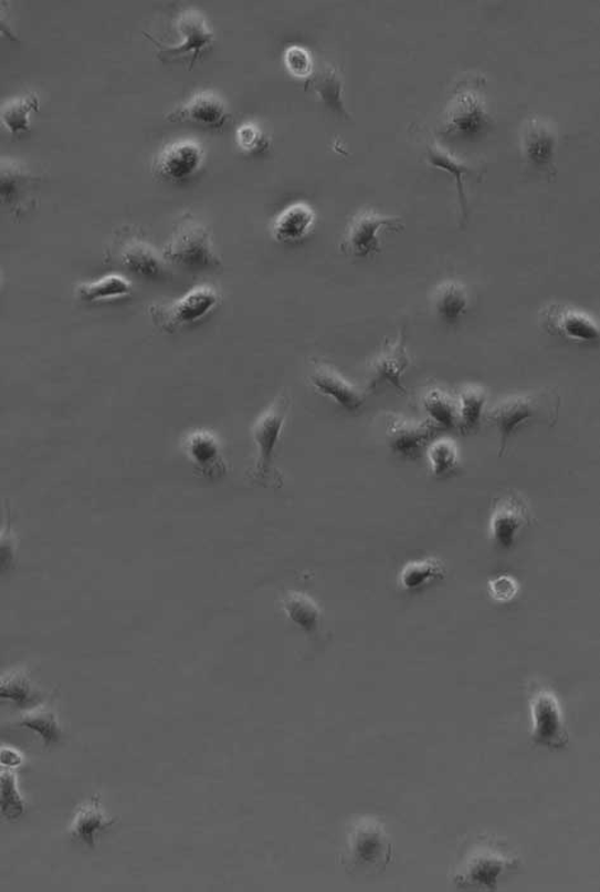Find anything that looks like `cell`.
Returning <instances> with one entry per match:
<instances>
[{
  "mask_svg": "<svg viewBox=\"0 0 600 892\" xmlns=\"http://www.w3.org/2000/svg\"><path fill=\"white\" fill-rule=\"evenodd\" d=\"M560 407L561 397L555 390L513 394L496 403L488 414V419L501 434L499 457L507 448L512 435L520 426L529 423H544L552 426L559 418Z\"/></svg>",
  "mask_w": 600,
  "mask_h": 892,
  "instance_id": "obj_1",
  "label": "cell"
},
{
  "mask_svg": "<svg viewBox=\"0 0 600 892\" xmlns=\"http://www.w3.org/2000/svg\"><path fill=\"white\" fill-rule=\"evenodd\" d=\"M162 257L166 262L190 271L213 270L221 266L209 229L190 216L178 222Z\"/></svg>",
  "mask_w": 600,
  "mask_h": 892,
  "instance_id": "obj_2",
  "label": "cell"
},
{
  "mask_svg": "<svg viewBox=\"0 0 600 892\" xmlns=\"http://www.w3.org/2000/svg\"><path fill=\"white\" fill-rule=\"evenodd\" d=\"M483 83H464L454 91L444 111L443 131L460 139L475 141L491 128L492 118L483 93Z\"/></svg>",
  "mask_w": 600,
  "mask_h": 892,
  "instance_id": "obj_3",
  "label": "cell"
},
{
  "mask_svg": "<svg viewBox=\"0 0 600 892\" xmlns=\"http://www.w3.org/2000/svg\"><path fill=\"white\" fill-rule=\"evenodd\" d=\"M393 846L382 823L365 820L349 836L343 863L350 872L380 873L392 860Z\"/></svg>",
  "mask_w": 600,
  "mask_h": 892,
  "instance_id": "obj_4",
  "label": "cell"
},
{
  "mask_svg": "<svg viewBox=\"0 0 600 892\" xmlns=\"http://www.w3.org/2000/svg\"><path fill=\"white\" fill-rule=\"evenodd\" d=\"M404 228L401 218L383 216L373 210L358 212L343 236L340 250L356 259H371L381 252L385 234H400Z\"/></svg>",
  "mask_w": 600,
  "mask_h": 892,
  "instance_id": "obj_5",
  "label": "cell"
},
{
  "mask_svg": "<svg viewBox=\"0 0 600 892\" xmlns=\"http://www.w3.org/2000/svg\"><path fill=\"white\" fill-rule=\"evenodd\" d=\"M221 295L211 287H199L188 291L181 299L171 303L154 304L149 313L154 324L166 332H175L187 325L200 322L220 304Z\"/></svg>",
  "mask_w": 600,
  "mask_h": 892,
  "instance_id": "obj_6",
  "label": "cell"
},
{
  "mask_svg": "<svg viewBox=\"0 0 600 892\" xmlns=\"http://www.w3.org/2000/svg\"><path fill=\"white\" fill-rule=\"evenodd\" d=\"M290 406V397L286 393H282L253 426L256 459L250 477L256 483L272 478L274 453H276L282 431H284Z\"/></svg>",
  "mask_w": 600,
  "mask_h": 892,
  "instance_id": "obj_7",
  "label": "cell"
},
{
  "mask_svg": "<svg viewBox=\"0 0 600 892\" xmlns=\"http://www.w3.org/2000/svg\"><path fill=\"white\" fill-rule=\"evenodd\" d=\"M518 865L517 858L493 848H480L454 872L453 882L459 889L494 891L504 874L517 870Z\"/></svg>",
  "mask_w": 600,
  "mask_h": 892,
  "instance_id": "obj_8",
  "label": "cell"
},
{
  "mask_svg": "<svg viewBox=\"0 0 600 892\" xmlns=\"http://www.w3.org/2000/svg\"><path fill=\"white\" fill-rule=\"evenodd\" d=\"M530 715H533L530 741L534 745L550 750L568 748L570 734L560 702L552 692L539 689L530 698Z\"/></svg>",
  "mask_w": 600,
  "mask_h": 892,
  "instance_id": "obj_9",
  "label": "cell"
},
{
  "mask_svg": "<svg viewBox=\"0 0 600 892\" xmlns=\"http://www.w3.org/2000/svg\"><path fill=\"white\" fill-rule=\"evenodd\" d=\"M539 323L554 338H559L581 345H591L599 341L597 321L580 309L552 303L539 312Z\"/></svg>",
  "mask_w": 600,
  "mask_h": 892,
  "instance_id": "obj_10",
  "label": "cell"
},
{
  "mask_svg": "<svg viewBox=\"0 0 600 892\" xmlns=\"http://www.w3.org/2000/svg\"><path fill=\"white\" fill-rule=\"evenodd\" d=\"M177 30L181 33L182 41L176 46L162 45L151 34L145 33V37L158 48V56L162 62H173V60L190 56L193 63L215 40V34L203 15L193 10L185 11L178 17Z\"/></svg>",
  "mask_w": 600,
  "mask_h": 892,
  "instance_id": "obj_11",
  "label": "cell"
},
{
  "mask_svg": "<svg viewBox=\"0 0 600 892\" xmlns=\"http://www.w3.org/2000/svg\"><path fill=\"white\" fill-rule=\"evenodd\" d=\"M40 178L20 162L0 159V211L21 216L34 203Z\"/></svg>",
  "mask_w": 600,
  "mask_h": 892,
  "instance_id": "obj_12",
  "label": "cell"
},
{
  "mask_svg": "<svg viewBox=\"0 0 600 892\" xmlns=\"http://www.w3.org/2000/svg\"><path fill=\"white\" fill-rule=\"evenodd\" d=\"M520 149L530 167L556 174L557 133L548 120L534 116L523 124Z\"/></svg>",
  "mask_w": 600,
  "mask_h": 892,
  "instance_id": "obj_13",
  "label": "cell"
},
{
  "mask_svg": "<svg viewBox=\"0 0 600 892\" xmlns=\"http://www.w3.org/2000/svg\"><path fill=\"white\" fill-rule=\"evenodd\" d=\"M533 512L520 495L509 494L495 502L491 518V535L501 548L509 549L522 530L530 525Z\"/></svg>",
  "mask_w": 600,
  "mask_h": 892,
  "instance_id": "obj_14",
  "label": "cell"
},
{
  "mask_svg": "<svg viewBox=\"0 0 600 892\" xmlns=\"http://www.w3.org/2000/svg\"><path fill=\"white\" fill-rule=\"evenodd\" d=\"M383 426L391 450L404 458H415L439 432L432 422H417L397 414H386Z\"/></svg>",
  "mask_w": 600,
  "mask_h": 892,
  "instance_id": "obj_15",
  "label": "cell"
},
{
  "mask_svg": "<svg viewBox=\"0 0 600 892\" xmlns=\"http://www.w3.org/2000/svg\"><path fill=\"white\" fill-rule=\"evenodd\" d=\"M203 160L204 152L200 144L192 141L176 142L158 154L152 170L167 181L182 183L201 169Z\"/></svg>",
  "mask_w": 600,
  "mask_h": 892,
  "instance_id": "obj_16",
  "label": "cell"
},
{
  "mask_svg": "<svg viewBox=\"0 0 600 892\" xmlns=\"http://www.w3.org/2000/svg\"><path fill=\"white\" fill-rule=\"evenodd\" d=\"M404 330L398 333L393 341L386 342L370 365H368V376H370V388L375 390L381 384H389L400 393H406L402 376L410 364L407 349Z\"/></svg>",
  "mask_w": 600,
  "mask_h": 892,
  "instance_id": "obj_17",
  "label": "cell"
},
{
  "mask_svg": "<svg viewBox=\"0 0 600 892\" xmlns=\"http://www.w3.org/2000/svg\"><path fill=\"white\" fill-rule=\"evenodd\" d=\"M308 382L317 393L347 411H357L364 406L365 392L328 364L313 360Z\"/></svg>",
  "mask_w": 600,
  "mask_h": 892,
  "instance_id": "obj_18",
  "label": "cell"
},
{
  "mask_svg": "<svg viewBox=\"0 0 600 892\" xmlns=\"http://www.w3.org/2000/svg\"><path fill=\"white\" fill-rule=\"evenodd\" d=\"M230 118L228 107L215 93L200 92L167 116L170 123H191L210 128L224 127Z\"/></svg>",
  "mask_w": 600,
  "mask_h": 892,
  "instance_id": "obj_19",
  "label": "cell"
},
{
  "mask_svg": "<svg viewBox=\"0 0 600 892\" xmlns=\"http://www.w3.org/2000/svg\"><path fill=\"white\" fill-rule=\"evenodd\" d=\"M118 260L127 271L145 280H159L166 274V260L144 239L125 237L118 245Z\"/></svg>",
  "mask_w": 600,
  "mask_h": 892,
  "instance_id": "obj_20",
  "label": "cell"
},
{
  "mask_svg": "<svg viewBox=\"0 0 600 892\" xmlns=\"http://www.w3.org/2000/svg\"><path fill=\"white\" fill-rule=\"evenodd\" d=\"M316 214L310 205L296 203L280 214L272 226V235L281 243H295L303 240L315 226Z\"/></svg>",
  "mask_w": 600,
  "mask_h": 892,
  "instance_id": "obj_21",
  "label": "cell"
},
{
  "mask_svg": "<svg viewBox=\"0 0 600 892\" xmlns=\"http://www.w3.org/2000/svg\"><path fill=\"white\" fill-rule=\"evenodd\" d=\"M188 458L206 476H220L227 466L222 458L220 444L215 436L206 432H197L190 436L185 445Z\"/></svg>",
  "mask_w": 600,
  "mask_h": 892,
  "instance_id": "obj_22",
  "label": "cell"
},
{
  "mask_svg": "<svg viewBox=\"0 0 600 892\" xmlns=\"http://www.w3.org/2000/svg\"><path fill=\"white\" fill-rule=\"evenodd\" d=\"M433 304L444 322L457 323L467 312L469 290L459 281H444L434 290Z\"/></svg>",
  "mask_w": 600,
  "mask_h": 892,
  "instance_id": "obj_23",
  "label": "cell"
},
{
  "mask_svg": "<svg viewBox=\"0 0 600 892\" xmlns=\"http://www.w3.org/2000/svg\"><path fill=\"white\" fill-rule=\"evenodd\" d=\"M310 87L317 96L336 113L349 117L343 101V79L336 68L324 65L319 71L313 72L307 80L306 89Z\"/></svg>",
  "mask_w": 600,
  "mask_h": 892,
  "instance_id": "obj_24",
  "label": "cell"
},
{
  "mask_svg": "<svg viewBox=\"0 0 600 892\" xmlns=\"http://www.w3.org/2000/svg\"><path fill=\"white\" fill-rule=\"evenodd\" d=\"M133 294L131 282L119 274H108L97 281L85 282L76 288V295L83 302L97 303L103 300H113Z\"/></svg>",
  "mask_w": 600,
  "mask_h": 892,
  "instance_id": "obj_25",
  "label": "cell"
},
{
  "mask_svg": "<svg viewBox=\"0 0 600 892\" xmlns=\"http://www.w3.org/2000/svg\"><path fill=\"white\" fill-rule=\"evenodd\" d=\"M39 107L40 100L38 94L29 93L28 96L4 103V106L0 110V120L12 135L30 133V115L38 111Z\"/></svg>",
  "mask_w": 600,
  "mask_h": 892,
  "instance_id": "obj_26",
  "label": "cell"
},
{
  "mask_svg": "<svg viewBox=\"0 0 600 892\" xmlns=\"http://www.w3.org/2000/svg\"><path fill=\"white\" fill-rule=\"evenodd\" d=\"M427 159L430 165L448 172V174L452 175L453 178L456 179L462 216H464L465 221L467 219V199L464 188V176L471 174L473 169L465 165V163H462L457 160V158L451 156L448 151H444L439 144L435 143L428 145Z\"/></svg>",
  "mask_w": 600,
  "mask_h": 892,
  "instance_id": "obj_27",
  "label": "cell"
},
{
  "mask_svg": "<svg viewBox=\"0 0 600 892\" xmlns=\"http://www.w3.org/2000/svg\"><path fill=\"white\" fill-rule=\"evenodd\" d=\"M0 701H10L20 707H28L40 701L33 689L29 673L13 671L0 677Z\"/></svg>",
  "mask_w": 600,
  "mask_h": 892,
  "instance_id": "obj_28",
  "label": "cell"
},
{
  "mask_svg": "<svg viewBox=\"0 0 600 892\" xmlns=\"http://www.w3.org/2000/svg\"><path fill=\"white\" fill-rule=\"evenodd\" d=\"M423 407L431 422L439 428H451L457 425V401L442 390H430L424 394Z\"/></svg>",
  "mask_w": 600,
  "mask_h": 892,
  "instance_id": "obj_29",
  "label": "cell"
},
{
  "mask_svg": "<svg viewBox=\"0 0 600 892\" xmlns=\"http://www.w3.org/2000/svg\"><path fill=\"white\" fill-rule=\"evenodd\" d=\"M486 403V392L478 385H467L459 394L457 425L462 433H469L478 424L482 418Z\"/></svg>",
  "mask_w": 600,
  "mask_h": 892,
  "instance_id": "obj_30",
  "label": "cell"
},
{
  "mask_svg": "<svg viewBox=\"0 0 600 892\" xmlns=\"http://www.w3.org/2000/svg\"><path fill=\"white\" fill-rule=\"evenodd\" d=\"M445 577V568L442 561L428 559L409 562L401 571L400 582L406 590H418L436 579Z\"/></svg>",
  "mask_w": 600,
  "mask_h": 892,
  "instance_id": "obj_31",
  "label": "cell"
},
{
  "mask_svg": "<svg viewBox=\"0 0 600 892\" xmlns=\"http://www.w3.org/2000/svg\"><path fill=\"white\" fill-rule=\"evenodd\" d=\"M108 821L103 817L98 802L90 803L76 813L73 822L72 836L84 844L93 846L94 840L105 830Z\"/></svg>",
  "mask_w": 600,
  "mask_h": 892,
  "instance_id": "obj_32",
  "label": "cell"
},
{
  "mask_svg": "<svg viewBox=\"0 0 600 892\" xmlns=\"http://www.w3.org/2000/svg\"><path fill=\"white\" fill-rule=\"evenodd\" d=\"M0 811L11 821L19 820L25 812V803L17 788L11 769L0 767Z\"/></svg>",
  "mask_w": 600,
  "mask_h": 892,
  "instance_id": "obj_33",
  "label": "cell"
},
{
  "mask_svg": "<svg viewBox=\"0 0 600 892\" xmlns=\"http://www.w3.org/2000/svg\"><path fill=\"white\" fill-rule=\"evenodd\" d=\"M432 474L435 477H445L454 474L460 467V450L456 443L441 439L433 443L428 450Z\"/></svg>",
  "mask_w": 600,
  "mask_h": 892,
  "instance_id": "obj_34",
  "label": "cell"
},
{
  "mask_svg": "<svg viewBox=\"0 0 600 892\" xmlns=\"http://www.w3.org/2000/svg\"><path fill=\"white\" fill-rule=\"evenodd\" d=\"M17 724L38 733L46 746L55 745L62 740V730H60L55 716L49 711H31Z\"/></svg>",
  "mask_w": 600,
  "mask_h": 892,
  "instance_id": "obj_35",
  "label": "cell"
},
{
  "mask_svg": "<svg viewBox=\"0 0 600 892\" xmlns=\"http://www.w3.org/2000/svg\"><path fill=\"white\" fill-rule=\"evenodd\" d=\"M17 562V538L12 528V511L7 505L6 525L0 529V577L10 572Z\"/></svg>",
  "mask_w": 600,
  "mask_h": 892,
  "instance_id": "obj_36",
  "label": "cell"
},
{
  "mask_svg": "<svg viewBox=\"0 0 600 892\" xmlns=\"http://www.w3.org/2000/svg\"><path fill=\"white\" fill-rule=\"evenodd\" d=\"M236 142L240 149L246 153H261L270 147V141L259 126L244 124L239 127Z\"/></svg>",
  "mask_w": 600,
  "mask_h": 892,
  "instance_id": "obj_37",
  "label": "cell"
},
{
  "mask_svg": "<svg viewBox=\"0 0 600 892\" xmlns=\"http://www.w3.org/2000/svg\"><path fill=\"white\" fill-rule=\"evenodd\" d=\"M285 63L291 74L297 79H310L313 74V59L307 50L299 46H291L285 53Z\"/></svg>",
  "mask_w": 600,
  "mask_h": 892,
  "instance_id": "obj_38",
  "label": "cell"
},
{
  "mask_svg": "<svg viewBox=\"0 0 600 892\" xmlns=\"http://www.w3.org/2000/svg\"><path fill=\"white\" fill-rule=\"evenodd\" d=\"M492 594L498 600H510L516 597L518 587L517 582L509 577H499L491 582Z\"/></svg>",
  "mask_w": 600,
  "mask_h": 892,
  "instance_id": "obj_39",
  "label": "cell"
},
{
  "mask_svg": "<svg viewBox=\"0 0 600 892\" xmlns=\"http://www.w3.org/2000/svg\"><path fill=\"white\" fill-rule=\"evenodd\" d=\"M2 34L12 41H19L10 25V12H8V4L6 2H0V37H2Z\"/></svg>",
  "mask_w": 600,
  "mask_h": 892,
  "instance_id": "obj_40",
  "label": "cell"
}]
</instances>
